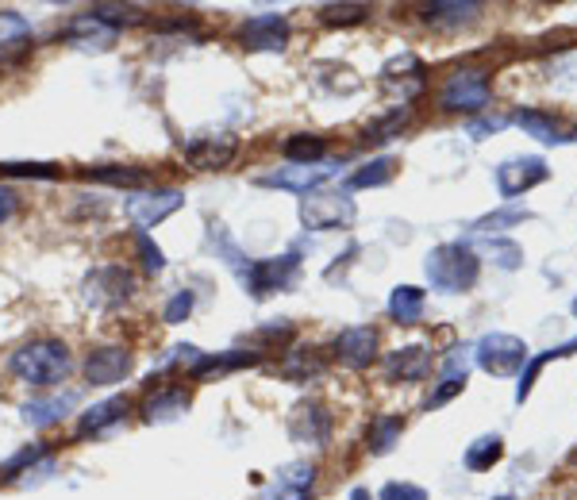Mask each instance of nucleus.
<instances>
[{
    "label": "nucleus",
    "mask_w": 577,
    "mask_h": 500,
    "mask_svg": "<svg viewBox=\"0 0 577 500\" xmlns=\"http://www.w3.org/2000/svg\"><path fill=\"white\" fill-rule=\"evenodd\" d=\"M74 358L70 347L58 343V339H39V343H27L8 358V370L27 381V385H58L62 377L70 374Z\"/></svg>",
    "instance_id": "obj_1"
},
{
    "label": "nucleus",
    "mask_w": 577,
    "mask_h": 500,
    "mask_svg": "<svg viewBox=\"0 0 577 500\" xmlns=\"http://www.w3.org/2000/svg\"><path fill=\"white\" fill-rule=\"evenodd\" d=\"M424 270L431 289H439V293H466V289L477 285L481 262H477V254L466 243H443V247H435L427 254Z\"/></svg>",
    "instance_id": "obj_2"
},
{
    "label": "nucleus",
    "mask_w": 577,
    "mask_h": 500,
    "mask_svg": "<svg viewBox=\"0 0 577 500\" xmlns=\"http://www.w3.org/2000/svg\"><path fill=\"white\" fill-rule=\"evenodd\" d=\"M489 100H493V77H489V70H481V66L454 70V74L443 81V89H439V104H443L447 112H485Z\"/></svg>",
    "instance_id": "obj_3"
},
{
    "label": "nucleus",
    "mask_w": 577,
    "mask_h": 500,
    "mask_svg": "<svg viewBox=\"0 0 577 500\" xmlns=\"http://www.w3.org/2000/svg\"><path fill=\"white\" fill-rule=\"evenodd\" d=\"M358 208L351 193H335V189H312L301 200V224L312 231H339L351 227Z\"/></svg>",
    "instance_id": "obj_4"
},
{
    "label": "nucleus",
    "mask_w": 577,
    "mask_h": 500,
    "mask_svg": "<svg viewBox=\"0 0 577 500\" xmlns=\"http://www.w3.org/2000/svg\"><path fill=\"white\" fill-rule=\"evenodd\" d=\"M527 358H531V347L516 335H504V331L485 335L474 347V362L493 377H516L527 366Z\"/></svg>",
    "instance_id": "obj_5"
},
{
    "label": "nucleus",
    "mask_w": 577,
    "mask_h": 500,
    "mask_svg": "<svg viewBox=\"0 0 577 500\" xmlns=\"http://www.w3.org/2000/svg\"><path fill=\"white\" fill-rule=\"evenodd\" d=\"M301 274V258L297 254H281V258H258L243 270V281L254 297H266V293H281V289H293V281Z\"/></svg>",
    "instance_id": "obj_6"
},
{
    "label": "nucleus",
    "mask_w": 577,
    "mask_h": 500,
    "mask_svg": "<svg viewBox=\"0 0 577 500\" xmlns=\"http://www.w3.org/2000/svg\"><path fill=\"white\" fill-rule=\"evenodd\" d=\"M551 177V166L539 158V154H527V158H508L497 166V189L504 200H516L531 193L535 185H543Z\"/></svg>",
    "instance_id": "obj_7"
},
{
    "label": "nucleus",
    "mask_w": 577,
    "mask_h": 500,
    "mask_svg": "<svg viewBox=\"0 0 577 500\" xmlns=\"http://www.w3.org/2000/svg\"><path fill=\"white\" fill-rule=\"evenodd\" d=\"M181 204H185L181 189H143V193L127 197V216L139 231H147V227L162 224L166 216H174Z\"/></svg>",
    "instance_id": "obj_8"
},
{
    "label": "nucleus",
    "mask_w": 577,
    "mask_h": 500,
    "mask_svg": "<svg viewBox=\"0 0 577 500\" xmlns=\"http://www.w3.org/2000/svg\"><path fill=\"white\" fill-rule=\"evenodd\" d=\"M131 293H135V277L127 274L124 266H101V270H93L89 281H85V300H89L93 308H116V304H124Z\"/></svg>",
    "instance_id": "obj_9"
},
{
    "label": "nucleus",
    "mask_w": 577,
    "mask_h": 500,
    "mask_svg": "<svg viewBox=\"0 0 577 500\" xmlns=\"http://www.w3.org/2000/svg\"><path fill=\"white\" fill-rule=\"evenodd\" d=\"M239 43L247 50H285L289 47V20L277 12H262L251 16L239 27Z\"/></svg>",
    "instance_id": "obj_10"
},
{
    "label": "nucleus",
    "mask_w": 577,
    "mask_h": 500,
    "mask_svg": "<svg viewBox=\"0 0 577 500\" xmlns=\"http://www.w3.org/2000/svg\"><path fill=\"white\" fill-rule=\"evenodd\" d=\"M424 81H427V66L416 54H401V58H393V62L381 70V85H385L389 93H401V104L420 97V93H424Z\"/></svg>",
    "instance_id": "obj_11"
},
{
    "label": "nucleus",
    "mask_w": 577,
    "mask_h": 500,
    "mask_svg": "<svg viewBox=\"0 0 577 500\" xmlns=\"http://www.w3.org/2000/svg\"><path fill=\"white\" fill-rule=\"evenodd\" d=\"M135 366V354L127 347H97L85 358V381L89 385H116Z\"/></svg>",
    "instance_id": "obj_12"
},
{
    "label": "nucleus",
    "mask_w": 577,
    "mask_h": 500,
    "mask_svg": "<svg viewBox=\"0 0 577 500\" xmlns=\"http://www.w3.org/2000/svg\"><path fill=\"white\" fill-rule=\"evenodd\" d=\"M339 174V162H312V166H285L274 174L262 177V185L270 189H289V193H312L316 185H324L327 177Z\"/></svg>",
    "instance_id": "obj_13"
},
{
    "label": "nucleus",
    "mask_w": 577,
    "mask_h": 500,
    "mask_svg": "<svg viewBox=\"0 0 577 500\" xmlns=\"http://www.w3.org/2000/svg\"><path fill=\"white\" fill-rule=\"evenodd\" d=\"M289 435H293L297 443L324 447L327 439H331V412H327L324 404H316V400H304V404L293 408V416H289Z\"/></svg>",
    "instance_id": "obj_14"
},
{
    "label": "nucleus",
    "mask_w": 577,
    "mask_h": 500,
    "mask_svg": "<svg viewBox=\"0 0 577 500\" xmlns=\"http://www.w3.org/2000/svg\"><path fill=\"white\" fill-rule=\"evenodd\" d=\"M235 154H239V143L231 135H204V139L185 143V162L197 170H224L235 162Z\"/></svg>",
    "instance_id": "obj_15"
},
{
    "label": "nucleus",
    "mask_w": 577,
    "mask_h": 500,
    "mask_svg": "<svg viewBox=\"0 0 577 500\" xmlns=\"http://www.w3.org/2000/svg\"><path fill=\"white\" fill-rule=\"evenodd\" d=\"M316 485V466L312 462H289L277 470V481L266 489V500H308Z\"/></svg>",
    "instance_id": "obj_16"
},
{
    "label": "nucleus",
    "mask_w": 577,
    "mask_h": 500,
    "mask_svg": "<svg viewBox=\"0 0 577 500\" xmlns=\"http://www.w3.org/2000/svg\"><path fill=\"white\" fill-rule=\"evenodd\" d=\"M335 354H339V362H347L351 370H366L377 358V331L374 327H347V331L335 339Z\"/></svg>",
    "instance_id": "obj_17"
},
{
    "label": "nucleus",
    "mask_w": 577,
    "mask_h": 500,
    "mask_svg": "<svg viewBox=\"0 0 577 500\" xmlns=\"http://www.w3.org/2000/svg\"><path fill=\"white\" fill-rule=\"evenodd\" d=\"M431 370V354L424 347H401L385 354V374L389 381H420Z\"/></svg>",
    "instance_id": "obj_18"
},
{
    "label": "nucleus",
    "mask_w": 577,
    "mask_h": 500,
    "mask_svg": "<svg viewBox=\"0 0 577 500\" xmlns=\"http://www.w3.org/2000/svg\"><path fill=\"white\" fill-rule=\"evenodd\" d=\"M477 12H481V4L474 0H443V4H424V24L431 27H462V24H474Z\"/></svg>",
    "instance_id": "obj_19"
},
{
    "label": "nucleus",
    "mask_w": 577,
    "mask_h": 500,
    "mask_svg": "<svg viewBox=\"0 0 577 500\" xmlns=\"http://www.w3.org/2000/svg\"><path fill=\"white\" fill-rule=\"evenodd\" d=\"M124 416H127V397L101 400V404H93V408L81 412V420H77V435H101L104 427L120 424Z\"/></svg>",
    "instance_id": "obj_20"
},
{
    "label": "nucleus",
    "mask_w": 577,
    "mask_h": 500,
    "mask_svg": "<svg viewBox=\"0 0 577 500\" xmlns=\"http://www.w3.org/2000/svg\"><path fill=\"white\" fill-rule=\"evenodd\" d=\"M512 124H520V127H524V135L539 139V143H547V147H554V143H566V135H562V127H558V120H554L551 112H539V108H520V112L512 116Z\"/></svg>",
    "instance_id": "obj_21"
},
{
    "label": "nucleus",
    "mask_w": 577,
    "mask_h": 500,
    "mask_svg": "<svg viewBox=\"0 0 577 500\" xmlns=\"http://www.w3.org/2000/svg\"><path fill=\"white\" fill-rule=\"evenodd\" d=\"M66 35H70V43H81V47H108L120 31H116L112 24H104L101 16L85 12V16H77L74 24L66 27Z\"/></svg>",
    "instance_id": "obj_22"
},
{
    "label": "nucleus",
    "mask_w": 577,
    "mask_h": 500,
    "mask_svg": "<svg viewBox=\"0 0 577 500\" xmlns=\"http://www.w3.org/2000/svg\"><path fill=\"white\" fill-rule=\"evenodd\" d=\"M77 404V393H62V397H47V400H31L24 404V420L31 427H51L58 424L70 408Z\"/></svg>",
    "instance_id": "obj_23"
},
{
    "label": "nucleus",
    "mask_w": 577,
    "mask_h": 500,
    "mask_svg": "<svg viewBox=\"0 0 577 500\" xmlns=\"http://www.w3.org/2000/svg\"><path fill=\"white\" fill-rule=\"evenodd\" d=\"M389 316L397 324H420L424 320V289L416 285H397L389 297Z\"/></svg>",
    "instance_id": "obj_24"
},
{
    "label": "nucleus",
    "mask_w": 577,
    "mask_h": 500,
    "mask_svg": "<svg viewBox=\"0 0 577 500\" xmlns=\"http://www.w3.org/2000/svg\"><path fill=\"white\" fill-rule=\"evenodd\" d=\"M189 408V393L185 389H162V393H154V397L143 400V416L151 420V424H162V420H174Z\"/></svg>",
    "instance_id": "obj_25"
},
{
    "label": "nucleus",
    "mask_w": 577,
    "mask_h": 500,
    "mask_svg": "<svg viewBox=\"0 0 577 500\" xmlns=\"http://www.w3.org/2000/svg\"><path fill=\"white\" fill-rule=\"evenodd\" d=\"M81 174L89 177V181H104V185H127V189H139V185H147L151 181V170H143V166H89V170H81Z\"/></svg>",
    "instance_id": "obj_26"
},
{
    "label": "nucleus",
    "mask_w": 577,
    "mask_h": 500,
    "mask_svg": "<svg viewBox=\"0 0 577 500\" xmlns=\"http://www.w3.org/2000/svg\"><path fill=\"white\" fill-rule=\"evenodd\" d=\"M281 154H285L293 166H312V162H324L327 139H320V135H289V139L281 143Z\"/></svg>",
    "instance_id": "obj_27"
},
{
    "label": "nucleus",
    "mask_w": 577,
    "mask_h": 500,
    "mask_svg": "<svg viewBox=\"0 0 577 500\" xmlns=\"http://www.w3.org/2000/svg\"><path fill=\"white\" fill-rule=\"evenodd\" d=\"M501 458H504V439H501V435H481V439H474V443L466 447V466H470L474 474L493 470Z\"/></svg>",
    "instance_id": "obj_28"
},
{
    "label": "nucleus",
    "mask_w": 577,
    "mask_h": 500,
    "mask_svg": "<svg viewBox=\"0 0 577 500\" xmlns=\"http://www.w3.org/2000/svg\"><path fill=\"white\" fill-rule=\"evenodd\" d=\"M577 350V339H570V343H562V347L547 350V354H539V358H527V366L520 370V385H516V400L524 404L527 397H531V389H535V377H539V370L547 366V362H554V358H570Z\"/></svg>",
    "instance_id": "obj_29"
},
{
    "label": "nucleus",
    "mask_w": 577,
    "mask_h": 500,
    "mask_svg": "<svg viewBox=\"0 0 577 500\" xmlns=\"http://www.w3.org/2000/svg\"><path fill=\"white\" fill-rule=\"evenodd\" d=\"M397 174V158H389V154H381L374 162H366V166H358L351 174V189H377V185H389Z\"/></svg>",
    "instance_id": "obj_30"
},
{
    "label": "nucleus",
    "mask_w": 577,
    "mask_h": 500,
    "mask_svg": "<svg viewBox=\"0 0 577 500\" xmlns=\"http://www.w3.org/2000/svg\"><path fill=\"white\" fill-rule=\"evenodd\" d=\"M401 431H404L401 416H377L374 424H370V435H366V447H370V454H389L393 443L401 439Z\"/></svg>",
    "instance_id": "obj_31"
},
{
    "label": "nucleus",
    "mask_w": 577,
    "mask_h": 500,
    "mask_svg": "<svg viewBox=\"0 0 577 500\" xmlns=\"http://www.w3.org/2000/svg\"><path fill=\"white\" fill-rule=\"evenodd\" d=\"M370 20V4H324L320 8V24L327 27H354Z\"/></svg>",
    "instance_id": "obj_32"
},
{
    "label": "nucleus",
    "mask_w": 577,
    "mask_h": 500,
    "mask_svg": "<svg viewBox=\"0 0 577 500\" xmlns=\"http://www.w3.org/2000/svg\"><path fill=\"white\" fill-rule=\"evenodd\" d=\"M404 124H408V112H404V108H393L385 120H377V124L366 127V135H362V139H366L370 147H381V143L397 139V135L404 131Z\"/></svg>",
    "instance_id": "obj_33"
},
{
    "label": "nucleus",
    "mask_w": 577,
    "mask_h": 500,
    "mask_svg": "<svg viewBox=\"0 0 577 500\" xmlns=\"http://www.w3.org/2000/svg\"><path fill=\"white\" fill-rule=\"evenodd\" d=\"M31 39V24L20 12H0V54L12 47H24Z\"/></svg>",
    "instance_id": "obj_34"
},
{
    "label": "nucleus",
    "mask_w": 577,
    "mask_h": 500,
    "mask_svg": "<svg viewBox=\"0 0 577 500\" xmlns=\"http://www.w3.org/2000/svg\"><path fill=\"white\" fill-rule=\"evenodd\" d=\"M320 370H324V362H320L316 354H304V350H289V362L281 366V374L297 377V381H308V377H316Z\"/></svg>",
    "instance_id": "obj_35"
},
{
    "label": "nucleus",
    "mask_w": 577,
    "mask_h": 500,
    "mask_svg": "<svg viewBox=\"0 0 577 500\" xmlns=\"http://www.w3.org/2000/svg\"><path fill=\"white\" fill-rule=\"evenodd\" d=\"M524 220H531V212L527 208H501V212H493V216H485V220H477L474 231H508V227L524 224Z\"/></svg>",
    "instance_id": "obj_36"
},
{
    "label": "nucleus",
    "mask_w": 577,
    "mask_h": 500,
    "mask_svg": "<svg viewBox=\"0 0 577 500\" xmlns=\"http://www.w3.org/2000/svg\"><path fill=\"white\" fill-rule=\"evenodd\" d=\"M466 381H470L466 374L443 377V381H439V389H435V393H431V400H427V412H431V408H443V404H447L451 397H458V393L466 389Z\"/></svg>",
    "instance_id": "obj_37"
},
{
    "label": "nucleus",
    "mask_w": 577,
    "mask_h": 500,
    "mask_svg": "<svg viewBox=\"0 0 577 500\" xmlns=\"http://www.w3.org/2000/svg\"><path fill=\"white\" fill-rule=\"evenodd\" d=\"M0 174L4 177H58V170L47 166V162H4Z\"/></svg>",
    "instance_id": "obj_38"
},
{
    "label": "nucleus",
    "mask_w": 577,
    "mask_h": 500,
    "mask_svg": "<svg viewBox=\"0 0 577 500\" xmlns=\"http://www.w3.org/2000/svg\"><path fill=\"white\" fill-rule=\"evenodd\" d=\"M381 500H427V489L412 485V481H389L381 489Z\"/></svg>",
    "instance_id": "obj_39"
},
{
    "label": "nucleus",
    "mask_w": 577,
    "mask_h": 500,
    "mask_svg": "<svg viewBox=\"0 0 577 500\" xmlns=\"http://www.w3.org/2000/svg\"><path fill=\"white\" fill-rule=\"evenodd\" d=\"M189 312H193V293L185 289V293H177V297L166 304L162 316H166V324H181V320H189Z\"/></svg>",
    "instance_id": "obj_40"
},
{
    "label": "nucleus",
    "mask_w": 577,
    "mask_h": 500,
    "mask_svg": "<svg viewBox=\"0 0 577 500\" xmlns=\"http://www.w3.org/2000/svg\"><path fill=\"white\" fill-rule=\"evenodd\" d=\"M135 243H139V254H143V266H147V270H162V266H166L162 250H158L151 239H147V231H139V235H135Z\"/></svg>",
    "instance_id": "obj_41"
},
{
    "label": "nucleus",
    "mask_w": 577,
    "mask_h": 500,
    "mask_svg": "<svg viewBox=\"0 0 577 500\" xmlns=\"http://www.w3.org/2000/svg\"><path fill=\"white\" fill-rule=\"evenodd\" d=\"M43 454H47V447H27V450H20V454H16V458H12L8 466H4V477H16L20 470H24V466H35V458H43Z\"/></svg>",
    "instance_id": "obj_42"
},
{
    "label": "nucleus",
    "mask_w": 577,
    "mask_h": 500,
    "mask_svg": "<svg viewBox=\"0 0 577 500\" xmlns=\"http://www.w3.org/2000/svg\"><path fill=\"white\" fill-rule=\"evenodd\" d=\"M493 258L501 262L504 270H516L524 262V250L516 247V243H493Z\"/></svg>",
    "instance_id": "obj_43"
},
{
    "label": "nucleus",
    "mask_w": 577,
    "mask_h": 500,
    "mask_svg": "<svg viewBox=\"0 0 577 500\" xmlns=\"http://www.w3.org/2000/svg\"><path fill=\"white\" fill-rule=\"evenodd\" d=\"M504 124H508L504 116H493V120L485 116V120H474V124L466 127V135H474V139H485V135H493V131H501Z\"/></svg>",
    "instance_id": "obj_44"
},
{
    "label": "nucleus",
    "mask_w": 577,
    "mask_h": 500,
    "mask_svg": "<svg viewBox=\"0 0 577 500\" xmlns=\"http://www.w3.org/2000/svg\"><path fill=\"white\" fill-rule=\"evenodd\" d=\"M12 212H16V193H12L8 185H0V224H4Z\"/></svg>",
    "instance_id": "obj_45"
},
{
    "label": "nucleus",
    "mask_w": 577,
    "mask_h": 500,
    "mask_svg": "<svg viewBox=\"0 0 577 500\" xmlns=\"http://www.w3.org/2000/svg\"><path fill=\"white\" fill-rule=\"evenodd\" d=\"M354 500H370V493H366V489H354Z\"/></svg>",
    "instance_id": "obj_46"
},
{
    "label": "nucleus",
    "mask_w": 577,
    "mask_h": 500,
    "mask_svg": "<svg viewBox=\"0 0 577 500\" xmlns=\"http://www.w3.org/2000/svg\"><path fill=\"white\" fill-rule=\"evenodd\" d=\"M574 316H577V300H574Z\"/></svg>",
    "instance_id": "obj_47"
},
{
    "label": "nucleus",
    "mask_w": 577,
    "mask_h": 500,
    "mask_svg": "<svg viewBox=\"0 0 577 500\" xmlns=\"http://www.w3.org/2000/svg\"><path fill=\"white\" fill-rule=\"evenodd\" d=\"M497 500H512V497H497Z\"/></svg>",
    "instance_id": "obj_48"
},
{
    "label": "nucleus",
    "mask_w": 577,
    "mask_h": 500,
    "mask_svg": "<svg viewBox=\"0 0 577 500\" xmlns=\"http://www.w3.org/2000/svg\"><path fill=\"white\" fill-rule=\"evenodd\" d=\"M574 139H577V135H574Z\"/></svg>",
    "instance_id": "obj_49"
}]
</instances>
